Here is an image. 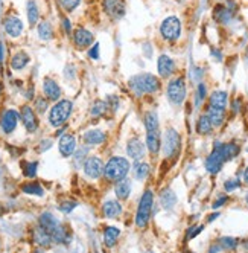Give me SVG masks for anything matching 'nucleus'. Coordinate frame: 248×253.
I'll return each instance as SVG.
<instances>
[{
    "label": "nucleus",
    "instance_id": "f257e3e1",
    "mask_svg": "<svg viewBox=\"0 0 248 253\" xmlns=\"http://www.w3.org/2000/svg\"><path fill=\"white\" fill-rule=\"evenodd\" d=\"M130 87L135 92V95L156 93L160 89V81L153 74H139L130 79Z\"/></svg>",
    "mask_w": 248,
    "mask_h": 253
},
{
    "label": "nucleus",
    "instance_id": "f03ea898",
    "mask_svg": "<svg viewBox=\"0 0 248 253\" xmlns=\"http://www.w3.org/2000/svg\"><path fill=\"white\" fill-rule=\"evenodd\" d=\"M130 171V162L123 157H112L107 165L104 174L110 181H119L122 178H125Z\"/></svg>",
    "mask_w": 248,
    "mask_h": 253
},
{
    "label": "nucleus",
    "instance_id": "7ed1b4c3",
    "mask_svg": "<svg viewBox=\"0 0 248 253\" xmlns=\"http://www.w3.org/2000/svg\"><path fill=\"white\" fill-rule=\"evenodd\" d=\"M153 204H154V195L148 189L142 195L139 207H137V214H135V224L139 229H145L148 226L151 212H153Z\"/></svg>",
    "mask_w": 248,
    "mask_h": 253
},
{
    "label": "nucleus",
    "instance_id": "20e7f679",
    "mask_svg": "<svg viewBox=\"0 0 248 253\" xmlns=\"http://www.w3.org/2000/svg\"><path fill=\"white\" fill-rule=\"evenodd\" d=\"M160 34L166 41H177L181 35V20L177 16L166 17L160 25Z\"/></svg>",
    "mask_w": 248,
    "mask_h": 253
},
{
    "label": "nucleus",
    "instance_id": "39448f33",
    "mask_svg": "<svg viewBox=\"0 0 248 253\" xmlns=\"http://www.w3.org/2000/svg\"><path fill=\"white\" fill-rule=\"evenodd\" d=\"M72 113V102L68 100H63L58 101L55 104L50 110V115H49V122L53 126H61Z\"/></svg>",
    "mask_w": 248,
    "mask_h": 253
},
{
    "label": "nucleus",
    "instance_id": "423d86ee",
    "mask_svg": "<svg viewBox=\"0 0 248 253\" xmlns=\"http://www.w3.org/2000/svg\"><path fill=\"white\" fill-rule=\"evenodd\" d=\"M168 100L175 104V105H181L186 100V81L183 76L174 78L168 84Z\"/></svg>",
    "mask_w": 248,
    "mask_h": 253
},
{
    "label": "nucleus",
    "instance_id": "0eeeda50",
    "mask_svg": "<svg viewBox=\"0 0 248 253\" xmlns=\"http://www.w3.org/2000/svg\"><path fill=\"white\" fill-rule=\"evenodd\" d=\"M224 162H225V159L223 156V144L216 142L213 151L209 154L207 160H205V170H207L210 174H218L219 171H221Z\"/></svg>",
    "mask_w": 248,
    "mask_h": 253
},
{
    "label": "nucleus",
    "instance_id": "6e6552de",
    "mask_svg": "<svg viewBox=\"0 0 248 253\" xmlns=\"http://www.w3.org/2000/svg\"><path fill=\"white\" fill-rule=\"evenodd\" d=\"M180 134L174 128H169L163 139V154L164 157H174L180 150Z\"/></svg>",
    "mask_w": 248,
    "mask_h": 253
},
{
    "label": "nucleus",
    "instance_id": "1a4fd4ad",
    "mask_svg": "<svg viewBox=\"0 0 248 253\" xmlns=\"http://www.w3.org/2000/svg\"><path fill=\"white\" fill-rule=\"evenodd\" d=\"M102 8L112 20H120L127 12L125 0H102Z\"/></svg>",
    "mask_w": 248,
    "mask_h": 253
},
{
    "label": "nucleus",
    "instance_id": "9d476101",
    "mask_svg": "<svg viewBox=\"0 0 248 253\" xmlns=\"http://www.w3.org/2000/svg\"><path fill=\"white\" fill-rule=\"evenodd\" d=\"M105 166L101 159L98 157H89L84 163V173L90 178H99L104 174Z\"/></svg>",
    "mask_w": 248,
    "mask_h": 253
},
{
    "label": "nucleus",
    "instance_id": "9b49d317",
    "mask_svg": "<svg viewBox=\"0 0 248 253\" xmlns=\"http://www.w3.org/2000/svg\"><path fill=\"white\" fill-rule=\"evenodd\" d=\"M145 145L140 139H130L127 144V154L133 160H142L145 157Z\"/></svg>",
    "mask_w": 248,
    "mask_h": 253
},
{
    "label": "nucleus",
    "instance_id": "f8f14e48",
    "mask_svg": "<svg viewBox=\"0 0 248 253\" xmlns=\"http://www.w3.org/2000/svg\"><path fill=\"white\" fill-rule=\"evenodd\" d=\"M157 69L161 78H169L175 72V61L169 55H160L157 61Z\"/></svg>",
    "mask_w": 248,
    "mask_h": 253
},
{
    "label": "nucleus",
    "instance_id": "ddd939ff",
    "mask_svg": "<svg viewBox=\"0 0 248 253\" xmlns=\"http://www.w3.org/2000/svg\"><path fill=\"white\" fill-rule=\"evenodd\" d=\"M93 40H94L93 34L90 31H87L86 27H78V29L73 32V41H75L76 48H79V49L89 48L93 43Z\"/></svg>",
    "mask_w": 248,
    "mask_h": 253
},
{
    "label": "nucleus",
    "instance_id": "4468645a",
    "mask_svg": "<svg viewBox=\"0 0 248 253\" xmlns=\"http://www.w3.org/2000/svg\"><path fill=\"white\" fill-rule=\"evenodd\" d=\"M20 118L23 121V125H24V128L29 131V133H34L37 130V126H38V121L35 118V113H34V110L31 107H27L24 105L22 108V113H20Z\"/></svg>",
    "mask_w": 248,
    "mask_h": 253
},
{
    "label": "nucleus",
    "instance_id": "2eb2a0df",
    "mask_svg": "<svg viewBox=\"0 0 248 253\" xmlns=\"http://www.w3.org/2000/svg\"><path fill=\"white\" fill-rule=\"evenodd\" d=\"M5 31L9 37H19L22 35L23 32V22L16 17V16H11V17H6L5 20Z\"/></svg>",
    "mask_w": 248,
    "mask_h": 253
},
{
    "label": "nucleus",
    "instance_id": "dca6fc26",
    "mask_svg": "<svg viewBox=\"0 0 248 253\" xmlns=\"http://www.w3.org/2000/svg\"><path fill=\"white\" fill-rule=\"evenodd\" d=\"M58 148H60V152L63 154L64 157L72 156L75 148H76V139H75V136H72V134H64L60 139Z\"/></svg>",
    "mask_w": 248,
    "mask_h": 253
},
{
    "label": "nucleus",
    "instance_id": "f3484780",
    "mask_svg": "<svg viewBox=\"0 0 248 253\" xmlns=\"http://www.w3.org/2000/svg\"><path fill=\"white\" fill-rule=\"evenodd\" d=\"M43 92H45L47 100H50V101H58L60 96H61L60 86L53 79H50V78H46L43 81Z\"/></svg>",
    "mask_w": 248,
    "mask_h": 253
},
{
    "label": "nucleus",
    "instance_id": "a211bd4d",
    "mask_svg": "<svg viewBox=\"0 0 248 253\" xmlns=\"http://www.w3.org/2000/svg\"><path fill=\"white\" fill-rule=\"evenodd\" d=\"M205 115L209 116V119L212 121L213 126H221L225 121V108H221V107H215V105H210L205 110Z\"/></svg>",
    "mask_w": 248,
    "mask_h": 253
},
{
    "label": "nucleus",
    "instance_id": "6ab92c4d",
    "mask_svg": "<svg viewBox=\"0 0 248 253\" xmlns=\"http://www.w3.org/2000/svg\"><path fill=\"white\" fill-rule=\"evenodd\" d=\"M19 113L14 110H8L6 113L3 115V119H2V128L5 133H12L16 130L17 126V122H19Z\"/></svg>",
    "mask_w": 248,
    "mask_h": 253
},
{
    "label": "nucleus",
    "instance_id": "aec40b11",
    "mask_svg": "<svg viewBox=\"0 0 248 253\" xmlns=\"http://www.w3.org/2000/svg\"><path fill=\"white\" fill-rule=\"evenodd\" d=\"M161 147V140H160V133L158 130L148 131L146 134V148L151 154H157Z\"/></svg>",
    "mask_w": 248,
    "mask_h": 253
},
{
    "label": "nucleus",
    "instance_id": "412c9836",
    "mask_svg": "<svg viewBox=\"0 0 248 253\" xmlns=\"http://www.w3.org/2000/svg\"><path fill=\"white\" fill-rule=\"evenodd\" d=\"M114 192H116V197H117L119 200H127L128 197H130V194H131V183H130V180L122 178V180L116 181Z\"/></svg>",
    "mask_w": 248,
    "mask_h": 253
},
{
    "label": "nucleus",
    "instance_id": "4be33fe9",
    "mask_svg": "<svg viewBox=\"0 0 248 253\" xmlns=\"http://www.w3.org/2000/svg\"><path fill=\"white\" fill-rule=\"evenodd\" d=\"M104 215L107 218H117L122 215V204L116 200H108L104 204Z\"/></svg>",
    "mask_w": 248,
    "mask_h": 253
},
{
    "label": "nucleus",
    "instance_id": "5701e85b",
    "mask_svg": "<svg viewBox=\"0 0 248 253\" xmlns=\"http://www.w3.org/2000/svg\"><path fill=\"white\" fill-rule=\"evenodd\" d=\"M105 139H107V136L101 130H90L84 134V142L87 145H101Z\"/></svg>",
    "mask_w": 248,
    "mask_h": 253
},
{
    "label": "nucleus",
    "instance_id": "b1692460",
    "mask_svg": "<svg viewBox=\"0 0 248 253\" xmlns=\"http://www.w3.org/2000/svg\"><path fill=\"white\" fill-rule=\"evenodd\" d=\"M40 226L43 228L45 230H47V232L50 233V236H52L53 230L60 226V223L53 218V215H52V214L46 212V214H43V215L40 217Z\"/></svg>",
    "mask_w": 248,
    "mask_h": 253
},
{
    "label": "nucleus",
    "instance_id": "393cba45",
    "mask_svg": "<svg viewBox=\"0 0 248 253\" xmlns=\"http://www.w3.org/2000/svg\"><path fill=\"white\" fill-rule=\"evenodd\" d=\"M227 100H228L227 92L215 90V92L210 95V98H209V104H210V105H215V107L225 108V107H227Z\"/></svg>",
    "mask_w": 248,
    "mask_h": 253
},
{
    "label": "nucleus",
    "instance_id": "a878e982",
    "mask_svg": "<svg viewBox=\"0 0 248 253\" xmlns=\"http://www.w3.org/2000/svg\"><path fill=\"white\" fill-rule=\"evenodd\" d=\"M213 128H215V126H213L212 121L209 119V116L207 115H201L198 122H197V131L200 134H203V136H209Z\"/></svg>",
    "mask_w": 248,
    "mask_h": 253
},
{
    "label": "nucleus",
    "instance_id": "bb28decb",
    "mask_svg": "<svg viewBox=\"0 0 248 253\" xmlns=\"http://www.w3.org/2000/svg\"><path fill=\"white\" fill-rule=\"evenodd\" d=\"M120 235V230L114 226L112 228H107L105 232H104V243L107 247H113L116 243H117V238Z\"/></svg>",
    "mask_w": 248,
    "mask_h": 253
},
{
    "label": "nucleus",
    "instance_id": "cd10ccee",
    "mask_svg": "<svg viewBox=\"0 0 248 253\" xmlns=\"http://www.w3.org/2000/svg\"><path fill=\"white\" fill-rule=\"evenodd\" d=\"M27 63H29V55L26 52H17L11 60V67L14 70H20V69L26 67Z\"/></svg>",
    "mask_w": 248,
    "mask_h": 253
},
{
    "label": "nucleus",
    "instance_id": "c85d7f7f",
    "mask_svg": "<svg viewBox=\"0 0 248 253\" xmlns=\"http://www.w3.org/2000/svg\"><path fill=\"white\" fill-rule=\"evenodd\" d=\"M34 240H35V243L37 244H40V246H49L50 243H52V236H50V233L47 232V230H45L43 228H38V229H35V232H34Z\"/></svg>",
    "mask_w": 248,
    "mask_h": 253
},
{
    "label": "nucleus",
    "instance_id": "c756f323",
    "mask_svg": "<svg viewBox=\"0 0 248 253\" xmlns=\"http://www.w3.org/2000/svg\"><path fill=\"white\" fill-rule=\"evenodd\" d=\"M239 151H241V148L236 144H231V142L230 144H223V156H224L225 162L235 159L239 154Z\"/></svg>",
    "mask_w": 248,
    "mask_h": 253
},
{
    "label": "nucleus",
    "instance_id": "7c9ffc66",
    "mask_svg": "<svg viewBox=\"0 0 248 253\" xmlns=\"http://www.w3.org/2000/svg\"><path fill=\"white\" fill-rule=\"evenodd\" d=\"M160 202H161V204H163L164 209H172L177 204V195H175V192H172L171 189H168V191H164L161 194Z\"/></svg>",
    "mask_w": 248,
    "mask_h": 253
},
{
    "label": "nucleus",
    "instance_id": "2f4dec72",
    "mask_svg": "<svg viewBox=\"0 0 248 253\" xmlns=\"http://www.w3.org/2000/svg\"><path fill=\"white\" fill-rule=\"evenodd\" d=\"M230 9L223 6V5H218L213 11V17L219 22V23H227L230 20Z\"/></svg>",
    "mask_w": 248,
    "mask_h": 253
},
{
    "label": "nucleus",
    "instance_id": "473e14b6",
    "mask_svg": "<svg viewBox=\"0 0 248 253\" xmlns=\"http://www.w3.org/2000/svg\"><path fill=\"white\" fill-rule=\"evenodd\" d=\"M149 174V165L145 163V162H139L134 165V177L137 180H145Z\"/></svg>",
    "mask_w": 248,
    "mask_h": 253
},
{
    "label": "nucleus",
    "instance_id": "72a5a7b5",
    "mask_svg": "<svg viewBox=\"0 0 248 253\" xmlns=\"http://www.w3.org/2000/svg\"><path fill=\"white\" fill-rule=\"evenodd\" d=\"M38 17H40V12L37 8V3L34 0H29V2H27V20H29V25L35 26L38 22Z\"/></svg>",
    "mask_w": 248,
    "mask_h": 253
},
{
    "label": "nucleus",
    "instance_id": "f704fd0d",
    "mask_svg": "<svg viewBox=\"0 0 248 253\" xmlns=\"http://www.w3.org/2000/svg\"><path fill=\"white\" fill-rule=\"evenodd\" d=\"M38 37L41 40H50L53 37V29L49 22H41L38 25Z\"/></svg>",
    "mask_w": 248,
    "mask_h": 253
},
{
    "label": "nucleus",
    "instance_id": "c9c22d12",
    "mask_svg": "<svg viewBox=\"0 0 248 253\" xmlns=\"http://www.w3.org/2000/svg\"><path fill=\"white\" fill-rule=\"evenodd\" d=\"M145 128L148 131H153V130H158V119L157 115L154 111H148L145 115Z\"/></svg>",
    "mask_w": 248,
    "mask_h": 253
},
{
    "label": "nucleus",
    "instance_id": "e433bc0d",
    "mask_svg": "<svg viewBox=\"0 0 248 253\" xmlns=\"http://www.w3.org/2000/svg\"><path fill=\"white\" fill-rule=\"evenodd\" d=\"M218 243L221 244V247L225 249V250H235L238 247V244H239V241L233 236H223Z\"/></svg>",
    "mask_w": 248,
    "mask_h": 253
},
{
    "label": "nucleus",
    "instance_id": "4c0bfd02",
    "mask_svg": "<svg viewBox=\"0 0 248 253\" xmlns=\"http://www.w3.org/2000/svg\"><path fill=\"white\" fill-rule=\"evenodd\" d=\"M107 102H104V101H96L94 104H93V107H91V115L93 116H102L104 115V111L107 110Z\"/></svg>",
    "mask_w": 248,
    "mask_h": 253
},
{
    "label": "nucleus",
    "instance_id": "58836bf2",
    "mask_svg": "<svg viewBox=\"0 0 248 253\" xmlns=\"http://www.w3.org/2000/svg\"><path fill=\"white\" fill-rule=\"evenodd\" d=\"M23 192L26 194H34V195H43V188L37 183H29V185H24L23 186Z\"/></svg>",
    "mask_w": 248,
    "mask_h": 253
},
{
    "label": "nucleus",
    "instance_id": "ea45409f",
    "mask_svg": "<svg viewBox=\"0 0 248 253\" xmlns=\"http://www.w3.org/2000/svg\"><path fill=\"white\" fill-rule=\"evenodd\" d=\"M79 3H81V0H60V5H61L63 9L67 11V12L73 11Z\"/></svg>",
    "mask_w": 248,
    "mask_h": 253
},
{
    "label": "nucleus",
    "instance_id": "a19ab883",
    "mask_svg": "<svg viewBox=\"0 0 248 253\" xmlns=\"http://www.w3.org/2000/svg\"><path fill=\"white\" fill-rule=\"evenodd\" d=\"M224 188H225L227 192H233L235 189L241 188V180H238V178H230V180H227L225 183H224Z\"/></svg>",
    "mask_w": 248,
    "mask_h": 253
},
{
    "label": "nucleus",
    "instance_id": "79ce46f5",
    "mask_svg": "<svg viewBox=\"0 0 248 253\" xmlns=\"http://www.w3.org/2000/svg\"><path fill=\"white\" fill-rule=\"evenodd\" d=\"M35 107H37V111H38V113H45L46 108H47L46 100H43V98H38L37 102H35Z\"/></svg>",
    "mask_w": 248,
    "mask_h": 253
},
{
    "label": "nucleus",
    "instance_id": "37998d69",
    "mask_svg": "<svg viewBox=\"0 0 248 253\" xmlns=\"http://www.w3.org/2000/svg\"><path fill=\"white\" fill-rule=\"evenodd\" d=\"M89 57L91 60H99V45L98 43H94L93 48L89 51Z\"/></svg>",
    "mask_w": 248,
    "mask_h": 253
},
{
    "label": "nucleus",
    "instance_id": "c03bdc74",
    "mask_svg": "<svg viewBox=\"0 0 248 253\" xmlns=\"http://www.w3.org/2000/svg\"><path fill=\"white\" fill-rule=\"evenodd\" d=\"M76 207V203L75 202H67V203H63L61 206H60V209L63 210V212H66V214H68L70 212L72 209H75Z\"/></svg>",
    "mask_w": 248,
    "mask_h": 253
},
{
    "label": "nucleus",
    "instance_id": "a18cd8bd",
    "mask_svg": "<svg viewBox=\"0 0 248 253\" xmlns=\"http://www.w3.org/2000/svg\"><path fill=\"white\" fill-rule=\"evenodd\" d=\"M35 173H37V163L34 162V163H29V165H27V170L24 171V174H26L27 177H34Z\"/></svg>",
    "mask_w": 248,
    "mask_h": 253
},
{
    "label": "nucleus",
    "instance_id": "49530a36",
    "mask_svg": "<svg viewBox=\"0 0 248 253\" xmlns=\"http://www.w3.org/2000/svg\"><path fill=\"white\" fill-rule=\"evenodd\" d=\"M205 95H207V89H205V86L201 82L200 86H198V101L205 100Z\"/></svg>",
    "mask_w": 248,
    "mask_h": 253
},
{
    "label": "nucleus",
    "instance_id": "de8ad7c7",
    "mask_svg": "<svg viewBox=\"0 0 248 253\" xmlns=\"http://www.w3.org/2000/svg\"><path fill=\"white\" fill-rule=\"evenodd\" d=\"M227 197H221V199L219 200H216L215 203H213V209H218V207H221V206H224V203H227Z\"/></svg>",
    "mask_w": 248,
    "mask_h": 253
},
{
    "label": "nucleus",
    "instance_id": "09e8293b",
    "mask_svg": "<svg viewBox=\"0 0 248 253\" xmlns=\"http://www.w3.org/2000/svg\"><path fill=\"white\" fill-rule=\"evenodd\" d=\"M201 230H203V226H198V228H195V230L189 232V235H187V236H189V238H194V236H197Z\"/></svg>",
    "mask_w": 248,
    "mask_h": 253
},
{
    "label": "nucleus",
    "instance_id": "8fccbe9b",
    "mask_svg": "<svg viewBox=\"0 0 248 253\" xmlns=\"http://www.w3.org/2000/svg\"><path fill=\"white\" fill-rule=\"evenodd\" d=\"M63 25H64V27H66V31H67V32H70V31H72L70 22H68V19H64V20H63Z\"/></svg>",
    "mask_w": 248,
    "mask_h": 253
},
{
    "label": "nucleus",
    "instance_id": "3c124183",
    "mask_svg": "<svg viewBox=\"0 0 248 253\" xmlns=\"http://www.w3.org/2000/svg\"><path fill=\"white\" fill-rule=\"evenodd\" d=\"M244 181H245V185H248V166L245 168V171H244Z\"/></svg>",
    "mask_w": 248,
    "mask_h": 253
},
{
    "label": "nucleus",
    "instance_id": "603ef678",
    "mask_svg": "<svg viewBox=\"0 0 248 253\" xmlns=\"http://www.w3.org/2000/svg\"><path fill=\"white\" fill-rule=\"evenodd\" d=\"M0 60H3V48H2V43H0Z\"/></svg>",
    "mask_w": 248,
    "mask_h": 253
},
{
    "label": "nucleus",
    "instance_id": "864d4df0",
    "mask_svg": "<svg viewBox=\"0 0 248 253\" xmlns=\"http://www.w3.org/2000/svg\"><path fill=\"white\" fill-rule=\"evenodd\" d=\"M242 247H244L245 250H248V240H245V241H242Z\"/></svg>",
    "mask_w": 248,
    "mask_h": 253
},
{
    "label": "nucleus",
    "instance_id": "5fc2aeb1",
    "mask_svg": "<svg viewBox=\"0 0 248 253\" xmlns=\"http://www.w3.org/2000/svg\"><path fill=\"white\" fill-rule=\"evenodd\" d=\"M218 215H219V214H213V215H210V218H209V221H213L215 218H218Z\"/></svg>",
    "mask_w": 248,
    "mask_h": 253
},
{
    "label": "nucleus",
    "instance_id": "6e6d98bb",
    "mask_svg": "<svg viewBox=\"0 0 248 253\" xmlns=\"http://www.w3.org/2000/svg\"><path fill=\"white\" fill-rule=\"evenodd\" d=\"M245 203L248 204V192H247V195H245Z\"/></svg>",
    "mask_w": 248,
    "mask_h": 253
}]
</instances>
